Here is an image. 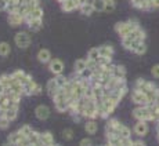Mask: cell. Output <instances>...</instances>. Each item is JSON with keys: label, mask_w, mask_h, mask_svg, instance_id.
<instances>
[{"label": "cell", "mask_w": 159, "mask_h": 146, "mask_svg": "<svg viewBox=\"0 0 159 146\" xmlns=\"http://www.w3.org/2000/svg\"><path fill=\"white\" fill-rule=\"evenodd\" d=\"M87 68V63H86V59L83 58H79L75 61V63H73V72L75 73H80L83 69Z\"/></svg>", "instance_id": "25"}, {"label": "cell", "mask_w": 159, "mask_h": 146, "mask_svg": "<svg viewBox=\"0 0 159 146\" xmlns=\"http://www.w3.org/2000/svg\"><path fill=\"white\" fill-rule=\"evenodd\" d=\"M38 86V83H35L33 80H29L28 83L24 84V95H33V90Z\"/></svg>", "instance_id": "26"}, {"label": "cell", "mask_w": 159, "mask_h": 146, "mask_svg": "<svg viewBox=\"0 0 159 146\" xmlns=\"http://www.w3.org/2000/svg\"><path fill=\"white\" fill-rule=\"evenodd\" d=\"M51 59H53V58H51L50 50H47V48H42V50H39V53H38V61L40 63H48Z\"/></svg>", "instance_id": "15"}, {"label": "cell", "mask_w": 159, "mask_h": 146, "mask_svg": "<svg viewBox=\"0 0 159 146\" xmlns=\"http://www.w3.org/2000/svg\"><path fill=\"white\" fill-rule=\"evenodd\" d=\"M21 134H24L25 136H29L30 134H32V131H33V128L30 126H28V124H24V126H21V128L18 130Z\"/></svg>", "instance_id": "36"}, {"label": "cell", "mask_w": 159, "mask_h": 146, "mask_svg": "<svg viewBox=\"0 0 159 146\" xmlns=\"http://www.w3.org/2000/svg\"><path fill=\"white\" fill-rule=\"evenodd\" d=\"M8 126H10V120L6 116L0 117V130H7Z\"/></svg>", "instance_id": "39"}, {"label": "cell", "mask_w": 159, "mask_h": 146, "mask_svg": "<svg viewBox=\"0 0 159 146\" xmlns=\"http://www.w3.org/2000/svg\"><path fill=\"white\" fill-rule=\"evenodd\" d=\"M134 145H136V146H141V145H145V144H144V141H143V139L139 136V139H136V141H134Z\"/></svg>", "instance_id": "47"}, {"label": "cell", "mask_w": 159, "mask_h": 146, "mask_svg": "<svg viewBox=\"0 0 159 146\" xmlns=\"http://www.w3.org/2000/svg\"><path fill=\"white\" fill-rule=\"evenodd\" d=\"M48 69H50V72L53 73L54 76L61 75V73L64 72V62L58 58L51 59L50 62H48Z\"/></svg>", "instance_id": "7"}, {"label": "cell", "mask_w": 159, "mask_h": 146, "mask_svg": "<svg viewBox=\"0 0 159 146\" xmlns=\"http://www.w3.org/2000/svg\"><path fill=\"white\" fill-rule=\"evenodd\" d=\"M139 22H137L136 19H129L126 21V22H118L115 25V32L118 33L120 37H123V36L129 35L130 32H133L134 29L139 28Z\"/></svg>", "instance_id": "1"}, {"label": "cell", "mask_w": 159, "mask_h": 146, "mask_svg": "<svg viewBox=\"0 0 159 146\" xmlns=\"http://www.w3.org/2000/svg\"><path fill=\"white\" fill-rule=\"evenodd\" d=\"M35 114L39 120H47L50 117V108L46 105H39L35 109Z\"/></svg>", "instance_id": "12"}, {"label": "cell", "mask_w": 159, "mask_h": 146, "mask_svg": "<svg viewBox=\"0 0 159 146\" xmlns=\"http://www.w3.org/2000/svg\"><path fill=\"white\" fill-rule=\"evenodd\" d=\"M131 101H133L136 105H140V106H144V105H148V98H147V94L143 92L140 90H136L134 88L133 92H131Z\"/></svg>", "instance_id": "5"}, {"label": "cell", "mask_w": 159, "mask_h": 146, "mask_svg": "<svg viewBox=\"0 0 159 146\" xmlns=\"http://www.w3.org/2000/svg\"><path fill=\"white\" fill-rule=\"evenodd\" d=\"M7 144L8 145H24V146H26V145H30V142H29L28 136H25L24 134L17 131V132H13V134L8 135Z\"/></svg>", "instance_id": "4"}, {"label": "cell", "mask_w": 159, "mask_h": 146, "mask_svg": "<svg viewBox=\"0 0 159 146\" xmlns=\"http://www.w3.org/2000/svg\"><path fill=\"white\" fill-rule=\"evenodd\" d=\"M86 63H87V68L89 69H91V71H94V69L98 66V62L97 61H94V59H90V58H87L86 59Z\"/></svg>", "instance_id": "42"}, {"label": "cell", "mask_w": 159, "mask_h": 146, "mask_svg": "<svg viewBox=\"0 0 159 146\" xmlns=\"http://www.w3.org/2000/svg\"><path fill=\"white\" fill-rule=\"evenodd\" d=\"M140 43H141L140 40H133V39H129V37H122V45H123L126 50L134 51Z\"/></svg>", "instance_id": "16"}, {"label": "cell", "mask_w": 159, "mask_h": 146, "mask_svg": "<svg viewBox=\"0 0 159 146\" xmlns=\"http://www.w3.org/2000/svg\"><path fill=\"white\" fill-rule=\"evenodd\" d=\"M89 0H79V7H82L83 4H87Z\"/></svg>", "instance_id": "48"}, {"label": "cell", "mask_w": 159, "mask_h": 146, "mask_svg": "<svg viewBox=\"0 0 159 146\" xmlns=\"http://www.w3.org/2000/svg\"><path fill=\"white\" fill-rule=\"evenodd\" d=\"M151 75L154 76L155 79H159V63H157V65H154L151 68Z\"/></svg>", "instance_id": "43"}, {"label": "cell", "mask_w": 159, "mask_h": 146, "mask_svg": "<svg viewBox=\"0 0 159 146\" xmlns=\"http://www.w3.org/2000/svg\"><path fill=\"white\" fill-rule=\"evenodd\" d=\"M87 58L94 59V61H97V62H98V58H100L98 47H93V48H90V50H89V53H87Z\"/></svg>", "instance_id": "32"}, {"label": "cell", "mask_w": 159, "mask_h": 146, "mask_svg": "<svg viewBox=\"0 0 159 146\" xmlns=\"http://www.w3.org/2000/svg\"><path fill=\"white\" fill-rule=\"evenodd\" d=\"M115 7H116L115 0H105V10L104 11H107V13H112V11L115 10Z\"/></svg>", "instance_id": "35"}, {"label": "cell", "mask_w": 159, "mask_h": 146, "mask_svg": "<svg viewBox=\"0 0 159 146\" xmlns=\"http://www.w3.org/2000/svg\"><path fill=\"white\" fill-rule=\"evenodd\" d=\"M120 138L118 132H107V144L112 145V146H118L120 145Z\"/></svg>", "instance_id": "17"}, {"label": "cell", "mask_w": 159, "mask_h": 146, "mask_svg": "<svg viewBox=\"0 0 159 146\" xmlns=\"http://www.w3.org/2000/svg\"><path fill=\"white\" fill-rule=\"evenodd\" d=\"M28 139H29L30 145H35V146L42 145V141H40V132L35 131V130H33L32 134H30V135L28 136Z\"/></svg>", "instance_id": "27"}, {"label": "cell", "mask_w": 159, "mask_h": 146, "mask_svg": "<svg viewBox=\"0 0 159 146\" xmlns=\"http://www.w3.org/2000/svg\"><path fill=\"white\" fill-rule=\"evenodd\" d=\"M94 11H104L105 10V0H91Z\"/></svg>", "instance_id": "30"}, {"label": "cell", "mask_w": 159, "mask_h": 146, "mask_svg": "<svg viewBox=\"0 0 159 146\" xmlns=\"http://www.w3.org/2000/svg\"><path fill=\"white\" fill-rule=\"evenodd\" d=\"M114 77H118V79L126 77V68L123 65H116L114 71Z\"/></svg>", "instance_id": "28"}, {"label": "cell", "mask_w": 159, "mask_h": 146, "mask_svg": "<svg viewBox=\"0 0 159 146\" xmlns=\"http://www.w3.org/2000/svg\"><path fill=\"white\" fill-rule=\"evenodd\" d=\"M7 21H8V24H10V26H13V28H18V26H21L22 24H25V18L17 13L8 14Z\"/></svg>", "instance_id": "10"}, {"label": "cell", "mask_w": 159, "mask_h": 146, "mask_svg": "<svg viewBox=\"0 0 159 146\" xmlns=\"http://www.w3.org/2000/svg\"><path fill=\"white\" fill-rule=\"evenodd\" d=\"M26 24H28L29 29L32 32H38V30H40L43 28V19H30Z\"/></svg>", "instance_id": "23"}, {"label": "cell", "mask_w": 159, "mask_h": 146, "mask_svg": "<svg viewBox=\"0 0 159 146\" xmlns=\"http://www.w3.org/2000/svg\"><path fill=\"white\" fill-rule=\"evenodd\" d=\"M134 88L147 94L149 90H154V88H157V86H155L154 83H151V81H147L145 79H137L136 84H134Z\"/></svg>", "instance_id": "6"}, {"label": "cell", "mask_w": 159, "mask_h": 146, "mask_svg": "<svg viewBox=\"0 0 159 146\" xmlns=\"http://www.w3.org/2000/svg\"><path fill=\"white\" fill-rule=\"evenodd\" d=\"M79 10H80V13L83 15H91L94 13V8H93V4H91V2H89L87 4H83L82 7H79Z\"/></svg>", "instance_id": "29"}, {"label": "cell", "mask_w": 159, "mask_h": 146, "mask_svg": "<svg viewBox=\"0 0 159 146\" xmlns=\"http://www.w3.org/2000/svg\"><path fill=\"white\" fill-rule=\"evenodd\" d=\"M98 51H100V55H101V57H112V55H114V53H115L114 47H112V45H108V44L100 45Z\"/></svg>", "instance_id": "21"}, {"label": "cell", "mask_w": 159, "mask_h": 146, "mask_svg": "<svg viewBox=\"0 0 159 146\" xmlns=\"http://www.w3.org/2000/svg\"><path fill=\"white\" fill-rule=\"evenodd\" d=\"M40 141H42V145H46V146H53L54 144H56L53 134L48 132V131L40 134Z\"/></svg>", "instance_id": "19"}, {"label": "cell", "mask_w": 159, "mask_h": 146, "mask_svg": "<svg viewBox=\"0 0 159 146\" xmlns=\"http://www.w3.org/2000/svg\"><path fill=\"white\" fill-rule=\"evenodd\" d=\"M73 2H75L76 4H78V8H79V0H73Z\"/></svg>", "instance_id": "50"}, {"label": "cell", "mask_w": 159, "mask_h": 146, "mask_svg": "<svg viewBox=\"0 0 159 146\" xmlns=\"http://www.w3.org/2000/svg\"><path fill=\"white\" fill-rule=\"evenodd\" d=\"M133 117L136 120H143V121H154V116L151 113V109H149L148 105L140 106L137 105L136 108L133 109Z\"/></svg>", "instance_id": "2"}, {"label": "cell", "mask_w": 159, "mask_h": 146, "mask_svg": "<svg viewBox=\"0 0 159 146\" xmlns=\"http://www.w3.org/2000/svg\"><path fill=\"white\" fill-rule=\"evenodd\" d=\"M119 135L120 136H131V130L123 124V126L120 127V130H119Z\"/></svg>", "instance_id": "38"}, {"label": "cell", "mask_w": 159, "mask_h": 146, "mask_svg": "<svg viewBox=\"0 0 159 146\" xmlns=\"http://www.w3.org/2000/svg\"><path fill=\"white\" fill-rule=\"evenodd\" d=\"M148 121H143V120H137L136 126H134L133 131L136 134L137 136H140V138H143V136H145L147 134H148Z\"/></svg>", "instance_id": "8"}, {"label": "cell", "mask_w": 159, "mask_h": 146, "mask_svg": "<svg viewBox=\"0 0 159 146\" xmlns=\"http://www.w3.org/2000/svg\"><path fill=\"white\" fill-rule=\"evenodd\" d=\"M123 126V124L120 123V121L115 120V118H111V120L107 121L105 124V131L107 132H118L119 134V130H120V127Z\"/></svg>", "instance_id": "13"}, {"label": "cell", "mask_w": 159, "mask_h": 146, "mask_svg": "<svg viewBox=\"0 0 159 146\" xmlns=\"http://www.w3.org/2000/svg\"><path fill=\"white\" fill-rule=\"evenodd\" d=\"M40 92H42V86H39L38 84V86L35 87V90H33V95H39Z\"/></svg>", "instance_id": "46"}, {"label": "cell", "mask_w": 159, "mask_h": 146, "mask_svg": "<svg viewBox=\"0 0 159 146\" xmlns=\"http://www.w3.org/2000/svg\"><path fill=\"white\" fill-rule=\"evenodd\" d=\"M25 6L26 8H28V14L30 13V11H33L36 7H39V0H25Z\"/></svg>", "instance_id": "33"}, {"label": "cell", "mask_w": 159, "mask_h": 146, "mask_svg": "<svg viewBox=\"0 0 159 146\" xmlns=\"http://www.w3.org/2000/svg\"><path fill=\"white\" fill-rule=\"evenodd\" d=\"M134 54H137V55H144V54L147 53V44L145 41H141L139 45H137V48L133 51Z\"/></svg>", "instance_id": "34"}, {"label": "cell", "mask_w": 159, "mask_h": 146, "mask_svg": "<svg viewBox=\"0 0 159 146\" xmlns=\"http://www.w3.org/2000/svg\"><path fill=\"white\" fill-rule=\"evenodd\" d=\"M14 43L18 48L25 50V48H28L30 43H32V39H30V35L28 32H18L17 35L14 36Z\"/></svg>", "instance_id": "3"}, {"label": "cell", "mask_w": 159, "mask_h": 146, "mask_svg": "<svg viewBox=\"0 0 159 146\" xmlns=\"http://www.w3.org/2000/svg\"><path fill=\"white\" fill-rule=\"evenodd\" d=\"M84 130H86V132L90 134V135H93V134L97 132L98 126H97V123L94 121V118H87V123L84 124Z\"/></svg>", "instance_id": "20"}, {"label": "cell", "mask_w": 159, "mask_h": 146, "mask_svg": "<svg viewBox=\"0 0 159 146\" xmlns=\"http://www.w3.org/2000/svg\"><path fill=\"white\" fill-rule=\"evenodd\" d=\"M157 132H159V121H157Z\"/></svg>", "instance_id": "49"}, {"label": "cell", "mask_w": 159, "mask_h": 146, "mask_svg": "<svg viewBox=\"0 0 159 146\" xmlns=\"http://www.w3.org/2000/svg\"><path fill=\"white\" fill-rule=\"evenodd\" d=\"M7 7H8V3H7V0H0V11H4V10H7Z\"/></svg>", "instance_id": "45"}, {"label": "cell", "mask_w": 159, "mask_h": 146, "mask_svg": "<svg viewBox=\"0 0 159 146\" xmlns=\"http://www.w3.org/2000/svg\"><path fill=\"white\" fill-rule=\"evenodd\" d=\"M158 141H159V132H158Z\"/></svg>", "instance_id": "52"}, {"label": "cell", "mask_w": 159, "mask_h": 146, "mask_svg": "<svg viewBox=\"0 0 159 146\" xmlns=\"http://www.w3.org/2000/svg\"><path fill=\"white\" fill-rule=\"evenodd\" d=\"M79 145H82V146H90V145H93V141H91L90 138H83L80 142H79Z\"/></svg>", "instance_id": "44"}, {"label": "cell", "mask_w": 159, "mask_h": 146, "mask_svg": "<svg viewBox=\"0 0 159 146\" xmlns=\"http://www.w3.org/2000/svg\"><path fill=\"white\" fill-rule=\"evenodd\" d=\"M111 62H112V57H101V55H100V58H98V63H100V65L107 66L108 63H111Z\"/></svg>", "instance_id": "41"}, {"label": "cell", "mask_w": 159, "mask_h": 146, "mask_svg": "<svg viewBox=\"0 0 159 146\" xmlns=\"http://www.w3.org/2000/svg\"><path fill=\"white\" fill-rule=\"evenodd\" d=\"M10 53H11L10 44L6 43V41H2L0 43V57H7Z\"/></svg>", "instance_id": "31"}, {"label": "cell", "mask_w": 159, "mask_h": 146, "mask_svg": "<svg viewBox=\"0 0 159 146\" xmlns=\"http://www.w3.org/2000/svg\"><path fill=\"white\" fill-rule=\"evenodd\" d=\"M11 76L15 79L17 81H20L21 84H25V83H28L29 80H32V77L28 75V73H25L24 71H21V69H17V71H14L13 73H11Z\"/></svg>", "instance_id": "11"}, {"label": "cell", "mask_w": 159, "mask_h": 146, "mask_svg": "<svg viewBox=\"0 0 159 146\" xmlns=\"http://www.w3.org/2000/svg\"><path fill=\"white\" fill-rule=\"evenodd\" d=\"M30 19H43V10L40 8V6L36 7L33 11H30V13L25 17V22H28Z\"/></svg>", "instance_id": "18"}, {"label": "cell", "mask_w": 159, "mask_h": 146, "mask_svg": "<svg viewBox=\"0 0 159 146\" xmlns=\"http://www.w3.org/2000/svg\"><path fill=\"white\" fill-rule=\"evenodd\" d=\"M57 2H58V3H60V4H61V3H64V2H65V0H57Z\"/></svg>", "instance_id": "51"}, {"label": "cell", "mask_w": 159, "mask_h": 146, "mask_svg": "<svg viewBox=\"0 0 159 146\" xmlns=\"http://www.w3.org/2000/svg\"><path fill=\"white\" fill-rule=\"evenodd\" d=\"M62 138L65 139V141H71V139L73 138V131L71 128H66L62 131Z\"/></svg>", "instance_id": "40"}, {"label": "cell", "mask_w": 159, "mask_h": 146, "mask_svg": "<svg viewBox=\"0 0 159 146\" xmlns=\"http://www.w3.org/2000/svg\"><path fill=\"white\" fill-rule=\"evenodd\" d=\"M54 79H56V81L58 83V86H60L61 88H62L64 86H65V83H66V81H68V79H66L65 76H62V73H61V75H57Z\"/></svg>", "instance_id": "37"}, {"label": "cell", "mask_w": 159, "mask_h": 146, "mask_svg": "<svg viewBox=\"0 0 159 146\" xmlns=\"http://www.w3.org/2000/svg\"><path fill=\"white\" fill-rule=\"evenodd\" d=\"M61 8H62V11H65V13H71V11L78 8V4H76L73 0H65L64 3H61Z\"/></svg>", "instance_id": "22"}, {"label": "cell", "mask_w": 159, "mask_h": 146, "mask_svg": "<svg viewBox=\"0 0 159 146\" xmlns=\"http://www.w3.org/2000/svg\"><path fill=\"white\" fill-rule=\"evenodd\" d=\"M60 90H61V87L58 86V83L56 81V79H50V80L47 81V94L51 97V98H54Z\"/></svg>", "instance_id": "14"}, {"label": "cell", "mask_w": 159, "mask_h": 146, "mask_svg": "<svg viewBox=\"0 0 159 146\" xmlns=\"http://www.w3.org/2000/svg\"><path fill=\"white\" fill-rule=\"evenodd\" d=\"M102 106H104V110H105L107 116H109V114L114 113V110H115L116 106H118V103H116L111 97H102Z\"/></svg>", "instance_id": "9"}, {"label": "cell", "mask_w": 159, "mask_h": 146, "mask_svg": "<svg viewBox=\"0 0 159 146\" xmlns=\"http://www.w3.org/2000/svg\"><path fill=\"white\" fill-rule=\"evenodd\" d=\"M18 108H20V106H11V108L6 109V110H4V116L7 117L10 121L15 120L17 116H18Z\"/></svg>", "instance_id": "24"}]
</instances>
